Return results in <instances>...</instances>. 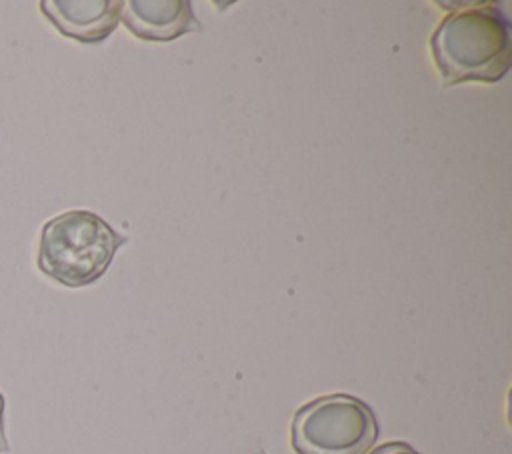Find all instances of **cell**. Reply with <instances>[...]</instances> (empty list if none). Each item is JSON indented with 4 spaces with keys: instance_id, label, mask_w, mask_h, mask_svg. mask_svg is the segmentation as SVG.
<instances>
[{
    "instance_id": "cell-3",
    "label": "cell",
    "mask_w": 512,
    "mask_h": 454,
    "mask_svg": "<svg viewBox=\"0 0 512 454\" xmlns=\"http://www.w3.org/2000/svg\"><path fill=\"white\" fill-rule=\"evenodd\" d=\"M378 438L372 408L352 394H326L300 406L292 418L296 454H368Z\"/></svg>"
},
{
    "instance_id": "cell-1",
    "label": "cell",
    "mask_w": 512,
    "mask_h": 454,
    "mask_svg": "<svg viewBox=\"0 0 512 454\" xmlns=\"http://www.w3.org/2000/svg\"><path fill=\"white\" fill-rule=\"evenodd\" d=\"M430 50L446 86L498 82L512 58L508 20L494 4L454 10L432 32Z\"/></svg>"
},
{
    "instance_id": "cell-6",
    "label": "cell",
    "mask_w": 512,
    "mask_h": 454,
    "mask_svg": "<svg viewBox=\"0 0 512 454\" xmlns=\"http://www.w3.org/2000/svg\"><path fill=\"white\" fill-rule=\"evenodd\" d=\"M368 454H420V452L406 442H386V444H380L378 448L370 450Z\"/></svg>"
},
{
    "instance_id": "cell-2",
    "label": "cell",
    "mask_w": 512,
    "mask_h": 454,
    "mask_svg": "<svg viewBox=\"0 0 512 454\" xmlns=\"http://www.w3.org/2000/svg\"><path fill=\"white\" fill-rule=\"evenodd\" d=\"M126 240L102 216L90 210H68L42 226L36 266L62 286H88L108 270Z\"/></svg>"
},
{
    "instance_id": "cell-8",
    "label": "cell",
    "mask_w": 512,
    "mask_h": 454,
    "mask_svg": "<svg viewBox=\"0 0 512 454\" xmlns=\"http://www.w3.org/2000/svg\"><path fill=\"white\" fill-rule=\"evenodd\" d=\"M254 454H266V452H254Z\"/></svg>"
},
{
    "instance_id": "cell-7",
    "label": "cell",
    "mask_w": 512,
    "mask_h": 454,
    "mask_svg": "<svg viewBox=\"0 0 512 454\" xmlns=\"http://www.w3.org/2000/svg\"><path fill=\"white\" fill-rule=\"evenodd\" d=\"M4 410H6V400L0 392V454L4 452H10V444H8V438H6V422H4Z\"/></svg>"
},
{
    "instance_id": "cell-4",
    "label": "cell",
    "mask_w": 512,
    "mask_h": 454,
    "mask_svg": "<svg viewBox=\"0 0 512 454\" xmlns=\"http://www.w3.org/2000/svg\"><path fill=\"white\" fill-rule=\"evenodd\" d=\"M40 12L52 26L82 44L106 40L120 22L122 2L118 0H42Z\"/></svg>"
},
{
    "instance_id": "cell-5",
    "label": "cell",
    "mask_w": 512,
    "mask_h": 454,
    "mask_svg": "<svg viewBox=\"0 0 512 454\" xmlns=\"http://www.w3.org/2000/svg\"><path fill=\"white\" fill-rule=\"evenodd\" d=\"M120 20L142 40L168 42L192 30H200L192 6L186 0H130L122 2Z\"/></svg>"
}]
</instances>
